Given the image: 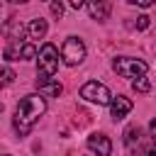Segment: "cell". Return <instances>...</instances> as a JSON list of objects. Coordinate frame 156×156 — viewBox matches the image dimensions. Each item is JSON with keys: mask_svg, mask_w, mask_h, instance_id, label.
<instances>
[{"mask_svg": "<svg viewBox=\"0 0 156 156\" xmlns=\"http://www.w3.org/2000/svg\"><path fill=\"white\" fill-rule=\"evenodd\" d=\"M44 112H46V100H44V95H37V93L24 95V98L20 100L17 110H15V129H17V134H20V136L29 134V129L34 127V122H37Z\"/></svg>", "mask_w": 156, "mask_h": 156, "instance_id": "6da1fadb", "label": "cell"}, {"mask_svg": "<svg viewBox=\"0 0 156 156\" xmlns=\"http://www.w3.org/2000/svg\"><path fill=\"white\" fill-rule=\"evenodd\" d=\"M58 71V51L54 44H44L39 49V58H37V80H51Z\"/></svg>", "mask_w": 156, "mask_h": 156, "instance_id": "7a4b0ae2", "label": "cell"}, {"mask_svg": "<svg viewBox=\"0 0 156 156\" xmlns=\"http://www.w3.org/2000/svg\"><path fill=\"white\" fill-rule=\"evenodd\" d=\"M146 61H141V58H132V56H117L115 61H112V71L117 73V76H122V78H141L144 73H146Z\"/></svg>", "mask_w": 156, "mask_h": 156, "instance_id": "3957f363", "label": "cell"}, {"mask_svg": "<svg viewBox=\"0 0 156 156\" xmlns=\"http://www.w3.org/2000/svg\"><path fill=\"white\" fill-rule=\"evenodd\" d=\"M80 98L88 100V102H95V105H110V102H112L110 88H107L105 83H98V80H88V83L80 88Z\"/></svg>", "mask_w": 156, "mask_h": 156, "instance_id": "277c9868", "label": "cell"}, {"mask_svg": "<svg viewBox=\"0 0 156 156\" xmlns=\"http://www.w3.org/2000/svg\"><path fill=\"white\" fill-rule=\"evenodd\" d=\"M61 58H63L66 66H78V63H83V58H85V44H83L78 37H68V39L63 41V46H61Z\"/></svg>", "mask_w": 156, "mask_h": 156, "instance_id": "5b68a950", "label": "cell"}, {"mask_svg": "<svg viewBox=\"0 0 156 156\" xmlns=\"http://www.w3.org/2000/svg\"><path fill=\"white\" fill-rule=\"evenodd\" d=\"M129 112H132V100H129V98H124V95L112 98V102H110V117H112L115 122H117V119H124Z\"/></svg>", "mask_w": 156, "mask_h": 156, "instance_id": "8992f818", "label": "cell"}, {"mask_svg": "<svg viewBox=\"0 0 156 156\" xmlns=\"http://www.w3.org/2000/svg\"><path fill=\"white\" fill-rule=\"evenodd\" d=\"M88 149L98 156H110L112 154V141L105 134H90L88 136Z\"/></svg>", "mask_w": 156, "mask_h": 156, "instance_id": "52a82bcc", "label": "cell"}, {"mask_svg": "<svg viewBox=\"0 0 156 156\" xmlns=\"http://www.w3.org/2000/svg\"><path fill=\"white\" fill-rule=\"evenodd\" d=\"M37 88H39V95H46V98H58L63 93V85L58 80H37Z\"/></svg>", "mask_w": 156, "mask_h": 156, "instance_id": "ba28073f", "label": "cell"}, {"mask_svg": "<svg viewBox=\"0 0 156 156\" xmlns=\"http://www.w3.org/2000/svg\"><path fill=\"white\" fill-rule=\"evenodd\" d=\"M110 10H112V5H110V2H102V0H98V2H90V5H88V12H90V17H93V20H98V22L107 20V17H110Z\"/></svg>", "mask_w": 156, "mask_h": 156, "instance_id": "9c48e42d", "label": "cell"}, {"mask_svg": "<svg viewBox=\"0 0 156 156\" xmlns=\"http://www.w3.org/2000/svg\"><path fill=\"white\" fill-rule=\"evenodd\" d=\"M27 34H29V39H41L46 34V20H41V17L32 20L29 27H27Z\"/></svg>", "mask_w": 156, "mask_h": 156, "instance_id": "30bf717a", "label": "cell"}, {"mask_svg": "<svg viewBox=\"0 0 156 156\" xmlns=\"http://www.w3.org/2000/svg\"><path fill=\"white\" fill-rule=\"evenodd\" d=\"M132 88L136 90V93H149L151 90V83H149V78H136V80H132Z\"/></svg>", "mask_w": 156, "mask_h": 156, "instance_id": "8fae6325", "label": "cell"}, {"mask_svg": "<svg viewBox=\"0 0 156 156\" xmlns=\"http://www.w3.org/2000/svg\"><path fill=\"white\" fill-rule=\"evenodd\" d=\"M34 56H37V49H34V44H24V46H22V54H20V58L29 61V58H34Z\"/></svg>", "mask_w": 156, "mask_h": 156, "instance_id": "7c38bea8", "label": "cell"}, {"mask_svg": "<svg viewBox=\"0 0 156 156\" xmlns=\"http://www.w3.org/2000/svg\"><path fill=\"white\" fill-rule=\"evenodd\" d=\"M149 20H151L149 15H139L136 17V29H146L149 27Z\"/></svg>", "mask_w": 156, "mask_h": 156, "instance_id": "4fadbf2b", "label": "cell"}, {"mask_svg": "<svg viewBox=\"0 0 156 156\" xmlns=\"http://www.w3.org/2000/svg\"><path fill=\"white\" fill-rule=\"evenodd\" d=\"M12 80H15V73H12L10 68H5V71H2V83H5V85H10Z\"/></svg>", "mask_w": 156, "mask_h": 156, "instance_id": "5bb4252c", "label": "cell"}, {"mask_svg": "<svg viewBox=\"0 0 156 156\" xmlns=\"http://www.w3.org/2000/svg\"><path fill=\"white\" fill-rule=\"evenodd\" d=\"M129 5H136V7H151L154 0H129Z\"/></svg>", "mask_w": 156, "mask_h": 156, "instance_id": "9a60e30c", "label": "cell"}, {"mask_svg": "<svg viewBox=\"0 0 156 156\" xmlns=\"http://www.w3.org/2000/svg\"><path fill=\"white\" fill-rule=\"evenodd\" d=\"M51 12H54L56 17H61V15H63V5H61V2H51Z\"/></svg>", "mask_w": 156, "mask_h": 156, "instance_id": "2e32d148", "label": "cell"}, {"mask_svg": "<svg viewBox=\"0 0 156 156\" xmlns=\"http://www.w3.org/2000/svg\"><path fill=\"white\" fill-rule=\"evenodd\" d=\"M149 134H151V141L156 144V117H154V119L149 122Z\"/></svg>", "mask_w": 156, "mask_h": 156, "instance_id": "e0dca14e", "label": "cell"}, {"mask_svg": "<svg viewBox=\"0 0 156 156\" xmlns=\"http://www.w3.org/2000/svg\"><path fill=\"white\" fill-rule=\"evenodd\" d=\"M71 7H73V10H80L83 2H80V0H71Z\"/></svg>", "mask_w": 156, "mask_h": 156, "instance_id": "ac0fdd59", "label": "cell"}, {"mask_svg": "<svg viewBox=\"0 0 156 156\" xmlns=\"http://www.w3.org/2000/svg\"><path fill=\"white\" fill-rule=\"evenodd\" d=\"M144 156H156V146H154V149H149V151H146Z\"/></svg>", "mask_w": 156, "mask_h": 156, "instance_id": "d6986e66", "label": "cell"}, {"mask_svg": "<svg viewBox=\"0 0 156 156\" xmlns=\"http://www.w3.org/2000/svg\"><path fill=\"white\" fill-rule=\"evenodd\" d=\"M7 156H10V154H7Z\"/></svg>", "mask_w": 156, "mask_h": 156, "instance_id": "ffe728a7", "label": "cell"}]
</instances>
